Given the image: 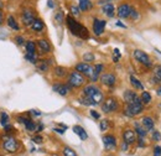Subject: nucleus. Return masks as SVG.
Listing matches in <instances>:
<instances>
[{
	"instance_id": "obj_1",
	"label": "nucleus",
	"mask_w": 161,
	"mask_h": 156,
	"mask_svg": "<svg viewBox=\"0 0 161 156\" xmlns=\"http://www.w3.org/2000/svg\"><path fill=\"white\" fill-rule=\"evenodd\" d=\"M66 24L69 29V31L72 32V35L80 37V39L87 40L89 39V32H88V29L83 25H80L78 21L73 19L72 16H67L66 18Z\"/></svg>"
},
{
	"instance_id": "obj_2",
	"label": "nucleus",
	"mask_w": 161,
	"mask_h": 156,
	"mask_svg": "<svg viewBox=\"0 0 161 156\" xmlns=\"http://www.w3.org/2000/svg\"><path fill=\"white\" fill-rule=\"evenodd\" d=\"M83 94H84V97L91 98V99L96 103V105L99 104L102 100H103V93L101 92V89H99L98 87L93 86V84L84 87V89H83Z\"/></svg>"
},
{
	"instance_id": "obj_3",
	"label": "nucleus",
	"mask_w": 161,
	"mask_h": 156,
	"mask_svg": "<svg viewBox=\"0 0 161 156\" xmlns=\"http://www.w3.org/2000/svg\"><path fill=\"white\" fill-rule=\"evenodd\" d=\"M3 149L9 154H15L20 149V141L16 137L6 136L3 141Z\"/></svg>"
},
{
	"instance_id": "obj_4",
	"label": "nucleus",
	"mask_w": 161,
	"mask_h": 156,
	"mask_svg": "<svg viewBox=\"0 0 161 156\" xmlns=\"http://www.w3.org/2000/svg\"><path fill=\"white\" fill-rule=\"evenodd\" d=\"M142 110H144V105H142L140 98H139L138 100H135V102L128 104V107L125 108V112H124V113H125V115H128V117H135V115L140 114Z\"/></svg>"
},
{
	"instance_id": "obj_5",
	"label": "nucleus",
	"mask_w": 161,
	"mask_h": 156,
	"mask_svg": "<svg viewBox=\"0 0 161 156\" xmlns=\"http://www.w3.org/2000/svg\"><path fill=\"white\" fill-rule=\"evenodd\" d=\"M84 82H86L84 76L80 72H77V71H73L68 77V86L73 87V88H78L80 86H83Z\"/></svg>"
},
{
	"instance_id": "obj_6",
	"label": "nucleus",
	"mask_w": 161,
	"mask_h": 156,
	"mask_svg": "<svg viewBox=\"0 0 161 156\" xmlns=\"http://www.w3.org/2000/svg\"><path fill=\"white\" fill-rule=\"evenodd\" d=\"M118 107H119V104L115 98H108L102 104V110L104 113H112V112H115L118 109Z\"/></svg>"
},
{
	"instance_id": "obj_7",
	"label": "nucleus",
	"mask_w": 161,
	"mask_h": 156,
	"mask_svg": "<svg viewBox=\"0 0 161 156\" xmlns=\"http://www.w3.org/2000/svg\"><path fill=\"white\" fill-rule=\"evenodd\" d=\"M36 19L35 18V14L32 10L30 9H25L22 13H21V21L25 26H31V24L34 22V20Z\"/></svg>"
},
{
	"instance_id": "obj_8",
	"label": "nucleus",
	"mask_w": 161,
	"mask_h": 156,
	"mask_svg": "<svg viewBox=\"0 0 161 156\" xmlns=\"http://www.w3.org/2000/svg\"><path fill=\"white\" fill-rule=\"evenodd\" d=\"M134 58L136 59L138 62H140L141 64H144V66H147V67H150V66H151V62H150L149 56H147L144 51L135 50V51H134Z\"/></svg>"
},
{
	"instance_id": "obj_9",
	"label": "nucleus",
	"mask_w": 161,
	"mask_h": 156,
	"mask_svg": "<svg viewBox=\"0 0 161 156\" xmlns=\"http://www.w3.org/2000/svg\"><path fill=\"white\" fill-rule=\"evenodd\" d=\"M76 71L82 73V75H84V76L91 77L92 73H93V67L89 66L87 62H80V63H78V64L76 66Z\"/></svg>"
},
{
	"instance_id": "obj_10",
	"label": "nucleus",
	"mask_w": 161,
	"mask_h": 156,
	"mask_svg": "<svg viewBox=\"0 0 161 156\" xmlns=\"http://www.w3.org/2000/svg\"><path fill=\"white\" fill-rule=\"evenodd\" d=\"M103 144H104V148L108 151L115 150V148H117V139L113 135H105V136H103Z\"/></svg>"
},
{
	"instance_id": "obj_11",
	"label": "nucleus",
	"mask_w": 161,
	"mask_h": 156,
	"mask_svg": "<svg viewBox=\"0 0 161 156\" xmlns=\"http://www.w3.org/2000/svg\"><path fill=\"white\" fill-rule=\"evenodd\" d=\"M105 25H107V21L105 20L94 19V21H93V31H94V34L97 36H101L102 34L104 32Z\"/></svg>"
},
{
	"instance_id": "obj_12",
	"label": "nucleus",
	"mask_w": 161,
	"mask_h": 156,
	"mask_svg": "<svg viewBox=\"0 0 161 156\" xmlns=\"http://www.w3.org/2000/svg\"><path fill=\"white\" fill-rule=\"evenodd\" d=\"M131 6L130 5H128V4H121L118 6V10H117V14H118V16L121 18V19H126V18H129V15H130V13H131Z\"/></svg>"
},
{
	"instance_id": "obj_13",
	"label": "nucleus",
	"mask_w": 161,
	"mask_h": 156,
	"mask_svg": "<svg viewBox=\"0 0 161 156\" xmlns=\"http://www.w3.org/2000/svg\"><path fill=\"white\" fill-rule=\"evenodd\" d=\"M101 82L107 87H113L117 82V78L113 73H105L101 77Z\"/></svg>"
},
{
	"instance_id": "obj_14",
	"label": "nucleus",
	"mask_w": 161,
	"mask_h": 156,
	"mask_svg": "<svg viewBox=\"0 0 161 156\" xmlns=\"http://www.w3.org/2000/svg\"><path fill=\"white\" fill-rule=\"evenodd\" d=\"M53 91L56 93H58L60 96H67L68 92L71 91V87L68 84H63V83H56L53 84Z\"/></svg>"
},
{
	"instance_id": "obj_15",
	"label": "nucleus",
	"mask_w": 161,
	"mask_h": 156,
	"mask_svg": "<svg viewBox=\"0 0 161 156\" xmlns=\"http://www.w3.org/2000/svg\"><path fill=\"white\" fill-rule=\"evenodd\" d=\"M123 141H125L126 144H133V142H135L136 141V134L133 131V130H130V129H128V130H125L124 133H123Z\"/></svg>"
},
{
	"instance_id": "obj_16",
	"label": "nucleus",
	"mask_w": 161,
	"mask_h": 156,
	"mask_svg": "<svg viewBox=\"0 0 161 156\" xmlns=\"http://www.w3.org/2000/svg\"><path fill=\"white\" fill-rule=\"evenodd\" d=\"M36 46L39 47L41 53H48V52H51V46H50V43H48L47 40H45V39L39 40Z\"/></svg>"
},
{
	"instance_id": "obj_17",
	"label": "nucleus",
	"mask_w": 161,
	"mask_h": 156,
	"mask_svg": "<svg viewBox=\"0 0 161 156\" xmlns=\"http://www.w3.org/2000/svg\"><path fill=\"white\" fill-rule=\"evenodd\" d=\"M124 100H125V103L126 104H130V103H133V102H135V100H138L139 97H138V94L134 92V91H125L124 92Z\"/></svg>"
},
{
	"instance_id": "obj_18",
	"label": "nucleus",
	"mask_w": 161,
	"mask_h": 156,
	"mask_svg": "<svg viewBox=\"0 0 161 156\" xmlns=\"http://www.w3.org/2000/svg\"><path fill=\"white\" fill-rule=\"evenodd\" d=\"M102 11H103L108 18H113V16L115 15V8H114V5L110 4V3L104 4V6L102 8Z\"/></svg>"
},
{
	"instance_id": "obj_19",
	"label": "nucleus",
	"mask_w": 161,
	"mask_h": 156,
	"mask_svg": "<svg viewBox=\"0 0 161 156\" xmlns=\"http://www.w3.org/2000/svg\"><path fill=\"white\" fill-rule=\"evenodd\" d=\"M30 27L32 29V31H35V32H40V31L43 30L45 25H43V22H42V20L41 19H35L34 20V22L31 24Z\"/></svg>"
},
{
	"instance_id": "obj_20",
	"label": "nucleus",
	"mask_w": 161,
	"mask_h": 156,
	"mask_svg": "<svg viewBox=\"0 0 161 156\" xmlns=\"http://www.w3.org/2000/svg\"><path fill=\"white\" fill-rule=\"evenodd\" d=\"M73 131L80 136V140H87L88 139V134L86 133V130L82 126H80V125H75L73 126Z\"/></svg>"
},
{
	"instance_id": "obj_21",
	"label": "nucleus",
	"mask_w": 161,
	"mask_h": 156,
	"mask_svg": "<svg viewBox=\"0 0 161 156\" xmlns=\"http://www.w3.org/2000/svg\"><path fill=\"white\" fill-rule=\"evenodd\" d=\"M141 124H142V126L149 131V130H153L154 129V120L151 119L150 117H145L142 118V120H141Z\"/></svg>"
},
{
	"instance_id": "obj_22",
	"label": "nucleus",
	"mask_w": 161,
	"mask_h": 156,
	"mask_svg": "<svg viewBox=\"0 0 161 156\" xmlns=\"http://www.w3.org/2000/svg\"><path fill=\"white\" fill-rule=\"evenodd\" d=\"M6 24H8V26L10 27V29H13V30H16V31H19L20 30V26H19V24H18V21L15 20L14 16H8V20H6Z\"/></svg>"
},
{
	"instance_id": "obj_23",
	"label": "nucleus",
	"mask_w": 161,
	"mask_h": 156,
	"mask_svg": "<svg viewBox=\"0 0 161 156\" xmlns=\"http://www.w3.org/2000/svg\"><path fill=\"white\" fill-rule=\"evenodd\" d=\"M78 5H80V11H88V10L92 9L91 0H78Z\"/></svg>"
},
{
	"instance_id": "obj_24",
	"label": "nucleus",
	"mask_w": 161,
	"mask_h": 156,
	"mask_svg": "<svg viewBox=\"0 0 161 156\" xmlns=\"http://www.w3.org/2000/svg\"><path fill=\"white\" fill-rule=\"evenodd\" d=\"M25 47H26V53H32V55L36 53L37 46H36V43L34 41H27L26 45H25Z\"/></svg>"
},
{
	"instance_id": "obj_25",
	"label": "nucleus",
	"mask_w": 161,
	"mask_h": 156,
	"mask_svg": "<svg viewBox=\"0 0 161 156\" xmlns=\"http://www.w3.org/2000/svg\"><path fill=\"white\" fill-rule=\"evenodd\" d=\"M130 83L131 86L135 88V89H139V91H144V86L141 84V82L134 76H130Z\"/></svg>"
},
{
	"instance_id": "obj_26",
	"label": "nucleus",
	"mask_w": 161,
	"mask_h": 156,
	"mask_svg": "<svg viewBox=\"0 0 161 156\" xmlns=\"http://www.w3.org/2000/svg\"><path fill=\"white\" fill-rule=\"evenodd\" d=\"M0 124L3 126H6V125L10 124V117H9L8 113H5V112H1L0 113Z\"/></svg>"
},
{
	"instance_id": "obj_27",
	"label": "nucleus",
	"mask_w": 161,
	"mask_h": 156,
	"mask_svg": "<svg viewBox=\"0 0 161 156\" xmlns=\"http://www.w3.org/2000/svg\"><path fill=\"white\" fill-rule=\"evenodd\" d=\"M55 75H56L58 78L64 77V76L67 75V70H66L64 67H61V66H58V67H56V68H55Z\"/></svg>"
},
{
	"instance_id": "obj_28",
	"label": "nucleus",
	"mask_w": 161,
	"mask_h": 156,
	"mask_svg": "<svg viewBox=\"0 0 161 156\" xmlns=\"http://www.w3.org/2000/svg\"><path fill=\"white\" fill-rule=\"evenodd\" d=\"M48 66H50L48 59H41L40 62H39V70L42 71V72H46L48 70Z\"/></svg>"
},
{
	"instance_id": "obj_29",
	"label": "nucleus",
	"mask_w": 161,
	"mask_h": 156,
	"mask_svg": "<svg viewBox=\"0 0 161 156\" xmlns=\"http://www.w3.org/2000/svg\"><path fill=\"white\" fill-rule=\"evenodd\" d=\"M135 126H136V129H135V133H136L139 136H140V137H145V136H146V134H147V130H146L144 126H140L139 124H136Z\"/></svg>"
},
{
	"instance_id": "obj_30",
	"label": "nucleus",
	"mask_w": 161,
	"mask_h": 156,
	"mask_svg": "<svg viewBox=\"0 0 161 156\" xmlns=\"http://www.w3.org/2000/svg\"><path fill=\"white\" fill-rule=\"evenodd\" d=\"M140 100L142 104H149V103L151 102V96H150V93H147V92H142V93H141Z\"/></svg>"
},
{
	"instance_id": "obj_31",
	"label": "nucleus",
	"mask_w": 161,
	"mask_h": 156,
	"mask_svg": "<svg viewBox=\"0 0 161 156\" xmlns=\"http://www.w3.org/2000/svg\"><path fill=\"white\" fill-rule=\"evenodd\" d=\"M25 128H26V130L27 131H36V124L32 121V120H29L26 124H25Z\"/></svg>"
},
{
	"instance_id": "obj_32",
	"label": "nucleus",
	"mask_w": 161,
	"mask_h": 156,
	"mask_svg": "<svg viewBox=\"0 0 161 156\" xmlns=\"http://www.w3.org/2000/svg\"><path fill=\"white\" fill-rule=\"evenodd\" d=\"M80 102L82 103V104H84V105H96V103L91 99V98L88 97H83L80 99Z\"/></svg>"
},
{
	"instance_id": "obj_33",
	"label": "nucleus",
	"mask_w": 161,
	"mask_h": 156,
	"mask_svg": "<svg viewBox=\"0 0 161 156\" xmlns=\"http://www.w3.org/2000/svg\"><path fill=\"white\" fill-rule=\"evenodd\" d=\"M62 153H63V156H77L76 151L73 149H71V148H64Z\"/></svg>"
},
{
	"instance_id": "obj_34",
	"label": "nucleus",
	"mask_w": 161,
	"mask_h": 156,
	"mask_svg": "<svg viewBox=\"0 0 161 156\" xmlns=\"http://www.w3.org/2000/svg\"><path fill=\"white\" fill-rule=\"evenodd\" d=\"M25 58L27 59L29 62H31V63H37L36 53H35V55H32V53H26V55H25Z\"/></svg>"
},
{
	"instance_id": "obj_35",
	"label": "nucleus",
	"mask_w": 161,
	"mask_h": 156,
	"mask_svg": "<svg viewBox=\"0 0 161 156\" xmlns=\"http://www.w3.org/2000/svg\"><path fill=\"white\" fill-rule=\"evenodd\" d=\"M99 128H101L102 131H105V130H108V128H109V121H108L107 119H103V120H101Z\"/></svg>"
},
{
	"instance_id": "obj_36",
	"label": "nucleus",
	"mask_w": 161,
	"mask_h": 156,
	"mask_svg": "<svg viewBox=\"0 0 161 156\" xmlns=\"http://www.w3.org/2000/svg\"><path fill=\"white\" fill-rule=\"evenodd\" d=\"M83 61H86V62H92V61H94V55L91 53V52L84 53V55H83Z\"/></svg>"
},
{
	"instance_id": "obj_37",
	"label": "nucleus",
	"mask_w": 161,
	"mask_h": 156,
	"mask_svg": "<svg viewBox=\"0 0 161 156\" xmlns=\"http://www.w3.org/2000/svg\"><path fill=\"white\" fill-rule=\"evenodd\" d=\"M155 82H160L161 81V66H159L158 68H155Z\"/></svg>"
},
{
	"instance_id": "obj_38",
	"label": "nucleus",
	"mask_w": 161,
	"mask_h": 156,
	"mask_svg": "<svg viewBox=\"0 0 161 156\" xmlns=\"http://www.w3.org/2000/svg\"><path fill=\"white\" fill-rule=\"evenodd\" d=\"M151 139H153L154 141L161 140V133H159L158 130H154V131H153V135H151Z\"/></svg>"
},
{
	"instance_id": "obj_39",
	"label": "nucleus",
	"mask_w": 161,
	"mask_h": 156,
	"mask_svg": "<svg viewBox=\"0 0 161 156\" xmlns=\"http://www.w3.org/2000/svg\"><path fill=\"white\" fill-rule=\"evenodd\" d=\"M69 10H71L72 15H75V16H78V15H80V8H78V6H75V5H72V6L69 8Z\"/></svg>"
},
{
	"instance_id": "obj_40",
	"label": "nucleus",
	"mask_w": 161,
	"mask_h": 156,
	"mask_svg": "<svg viewBox=\"0 0 161 156\" xmlns=\"http://www.w3.org/2000/svg\"><path fill=\"white\" fill-rule=\"evenodd\" d=\"M129 18L133 20H136L139 18V14H138V11L135 10V9H131V13H130V15H129Z\"/></svg>"
},
{
	"instance_id": "obj_41",
	"label": "nucleus",
	"mask_w": 161,
	"mask_h": 156,
	"mask_svg": "<svg viewBox=\"0 0 161 156\" xmlns=\"http://www.w3.org/2000/svg\"><path fill=\"white\" fill-rule=\"evenodd\" d=\"M29 120H31V119H30V118H25L24 115H19V117H18V121L21 123V124H24V125H25Z\"/></svg>"
},
{
	"instance_id": "obj_42",
	"label": "nucleus",
	"mask_w": 161,
	"mask_h": 156,
	"mask_svg": "<svg viewBox=\"0 0 161 156\" xmlns=\"http://www.w3.org/2000/svg\"><path fill=\"white\" fill-rule=\"evenodd\" d=\"M55 20H56L58 24H61V22L63 21V13H62V11H58V13L56 14V16H55Z\"/></svg>"
},
{
	"instance_id": "obj_43",
	"label": "nucleus",
	"mask_w": 161,
	"mask_h": 156,
	"mask_svg": "<svg viewBox=\"0 0 161 156\" xmlns=\"http://www.w3.org/2000/svg\"><path fill=\"white\" fill-rule=\"evenodd\" d=\"M15 42L19 45V46H21V45H24L25 43V39L22 37V36H15Z\"/></svg>"
},
{
	"instance_id": "obj_44",
	"label": "nucleus",
	"mask_w": 161,
	"mask_h": 156,
	"mask_svg": "<svg viewBox=\"0 0 161 156\" xmlns=\"http://www.w3.org/2000/svg\"><path fill=\"white\" fill-rule=\"evenodd\" d=\"M114 55H115V56L113 57L114 62H118V59L120 58V52H119V50H118V48H115V50H114Z\"/></svg>"
},
{
	"instance_id": "obj_45",
	"label": "nucleus",
	"mask_w": 161,
	"mask_h": 156,
	"mask_svg": "<svg viewBox=\"0 0 161 156\" xmlns=\"http://www.w3.org/2000/svg\"><path fill=\"white\" fill-rule=\"evenodd\" d=\"M154 156H161V148L160 146H155V149H154Z\"/></svg>"
},
{
	"instance_id": "obj_46",
	"label": "nucleus",
	"mask_w": 161,
	"mask_h": 156,
	"mask_svg": "<svg viewBox=\"0 0 161 156\" xmlns=\"http://www.w3.org/2000/svg\"><path fill=\"white\" fill-rule=\"evenodd\" d=\"M103 68H104V67H103V64H97V66L94 67V71H96L97 73H101L102 71H103Z\"/></svg>"
},
{
	"instance_id": "obj_47",
	"label": "nucleus",
	"mask_w": 161,
	"mask_h": 156,
	"mask_svg": "<svg viewBox=\"0 0 161 156\" xmlns=\"http://www.w3.org/2000/svg\"><path fill=\"white\" fill-rule=\"evenodd\" d=\"M32 141H34L35 144H41V142H42V137L41 136H34L32 137Z\"/></svg>"
},
{
	"instance_id": "obj_48",
	"label": "nucleus",
	"mask_w": 161,
	"mask_h": 156,
	"mask_svg": "<svg viewBox=\"0 0 161 156\" xmlns=\"http://www.w3.org/2000/svg\"><path fill=\"white\" fill-rule=\"evenodd\" d=\"M91 115H92L93 118H96V119H99V118H101L99 113H97L96 110H91Z\"/></svg>"
},
{
	"instance_id": "obj_49",
	"label": "nucleus",
	"mask_w": 161,
	"mask_h": 156,
	"mask_svg": "<svg viewBox=\"0 0 161 156\" xmlns=\"http://www.w3.org/2000/svg\"><path fill=\"white\" fill-rule=\"evenodd\" d=\"M128 146H129V144H126L125 141H123V144H121V150H123V151H125V150L128 149Z\"/></svg>"
},
{
	"instance_id": "obj_50",
	"label": "nucleus",
	"mask_w": 161,
	"mask_h": 156,
	"mask_svg": "<svg viewBox=\"0 0 161 156\" xmlns=\"http://www.w3.org/2000/svg\"><path fill=\"white\" fill-rule=\"evenodd\" d=\"M47 4H48V6H50V8H55V4H53V1H52V0H48V3H47Z\"/></svg>"
},
{
	"instance_id": "obj_51",
	"label": "nucleus",
	"mask_w": 161,
	"mask_h": 156,
	"mask_svg": "<svg viewBox=\"0 0 161 156\" xmlns=\"http://www.w3.org/2000/svg\"><path fill=\"white\" fill-rule=\"evenodd\" d=\"M144 145H145V144H144V140H142V137H140V139H139V146L142 148Z\"/></svg>"
},
{
	"instance_id": "obj_52",
	"label": "nucleus",
	"mask_w": 161,
	"mask_h": 156,
	"mask_svg": "<svg viewBox=\"0 0 161 156\" xmlns=\"http://www.w3.org/2000/svg\"><path fill=\"white\" fill-rule=\"evenodd\" d=\"M55 131H56V133H60V134H63V133H64V130L58 129V128H56V129H55Z\"/></svg>"
},
{
	"instance_id": "obj_53",
	"label": "nucleus",
	"mask_w": 161,
	"mask_h": 156,
	"mask_svg": "<svg viewBox=\"0 0 161 156\" xmlns=\"http://www.w3.org/2000/svg\"><path fill=\"white\" fill-rule=\"evenodd\" d=\"M3 22H4V18H3V13L0 11V25H3Z\"/></svg>"
},
{
	"instance_id": "obj_54",
	"label": "nucleus",
	"mask_w": 161,
	"mask_h": 156,
	"mask_svg": "<svg viewBox=\"0 0 161 156\" xmlns=\"http://www.w3.org/2000/svg\"><path fill=\"white\" fill-rule=\"evenodd\" d=\"M117 26H119V27H124V29H125V25H124V24H121V22H119V21L117 22Z\"/></svg>"
},
{
	"instance_id": "obj_55",
	"label": "nucleus",
	"mask_w": 161,
	"mask_h": 156,
	"mask_svg": "<svg viewBox=\"0 0 161 156\" xmlns=\"http://www.w3.org/2000/svg\"><path fill=\"white\" fill-rule=\"evenodd\" d=\"M158 94H159V96H161V87L158 89Z\"/></svg>"
},
{
	"instance_id": "obj_56",
	"label": "nucleus",
	"mask_w": 161,
	"mask_h": 156,
	"mask_svg": "<svg viewBox=\"0 0 161 156\" xmlns=\"http://www.w3.org/2000/svg\"><path fill=\"white\" fill-rule=\"evenodd\" d=\"M109 156H114V155H109Z\"/></svg>"
}]
</instances>
